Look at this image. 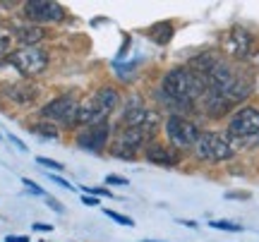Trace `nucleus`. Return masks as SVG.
<instances>
[{
    "instance_id": "1",
    "label": "nucleus",
    "mask_w": 259,
    "mask_h": 242,
    "mask_svg": "<svg viewBox=\"0 0 259 242\" xmlns=\"http://www.w3.org/2000/svg\"><path fill=\"white\" fill-rule=\"evenodd\" d=\"M206 91V77L192 67H173L163 75L158 96L163 103L178 106V111H190Z\"/></svg>"
},
{
    "instance_id": "2",
    "label": "nucleus",
    "mask_w": 259,
    "mask_h": 242,
    "mask_svg": "<svg viewBox=\"0 0 259 242\" xmlns=\"http://www.w3.org/2000/svg\"><path fill=\"white\" fill-rule=\"evenodd\" d=\"M226 139L235 151L259 147V108L245 106L233 113L226 125Z\"/></svg>"
},
{
    "instance_id": "3",
    "label": "nucleus",
    "mask_w": 259,
    "mask_h": 242,
    "mask_svg": "<svg viewBox=\"0 0 259 242\" xmlns=\"http://www.w3.org/2000/svg\"><path fill=\"white\" fill-rule=\"evenodd\" d=\"M120 106V93L113 86H101L96 89L94 96L87 103L79 106V113H77V127H96V125H103L108 122L111 113Z\"/></svg>"
},
{
    "instance_id": "4",
    "label": "nucleus",
    "mask_w": 259,
    "mask_h": 242,
    "mask_svg": "<svg viewBox=\"0 0 259 242\" xmlns=\"http://www.w3.org/2000/svg\"><path fill=\"white\" fill-rule=\"evenodd\" d=\"M156 137V130L149 127H115V139L111 144V154L122 161H132L139 149H147Z\"/></svg>"
},
{
    "instance_id": "5",
    "label": "nucleus",
    "mask_w": 259,
    "mask_h": 242,
    "mask_svg": "<svg viewBox=\"0 0 259 242\" xmlns=\"http://www.w3.org/2000/svg\"><path fill=\"white\" fill-rule=\"evenodd\" d=\"M8 63L15 67L24 79H31V77H38L46 72L48 53L41 46H24V48L12 51L8 58Z\"/></svg>"
},
{
    "instance_id": "6",
    "label": "nucleus",
    "mask_w": 259,
    "mask_h": 242,
    "mask_svg": "<svg viewBox=\"0 0 259 242\" xmlns=\"http://www.w3.org/2000/svg\"><path fill=\"white\" fill-rule=\"evenodd\" d=\"M79 106L82 103L77 101L74 93H60L56 99L41 108V118L48 122H58L60 127H77V113H79Z\"/></svg>"
},
{
    "instance_id": "7",
    "label": "nucleus",
    "mask_w": 259,
    "mask_h": 242,
    "mask_svg": "<svg viewBox=\"0 0 259 242\" xmlns=\"http://www.w3.org/2000/svg\"><path fill=\"white\" fill-rule=\"evenodd\" d=\"M192 151L199 161H209V163H223L235 156V149L228 144L226 134L219 132H202Z\"/></svg>"
},
{
    "instance_id": "8",
    "label": "nucleus",
    "mask_w": 259,
    "mask_h": 242,
    "mask_svg": "<svg viewBox=\"0 0 259 242\" xmlns=\"http://www.w3.org/2000/svg\"><path fill=\"white\" fill-rule=\"evenodd\" d=\"M163 132H166L168 141L173 149H194V144L199 139L202 130L194 125L192 120H187L185 115H170L163 125Z\"/></svg>"
},
{
    "instance_id": "9",
    "label": "nucleus",
    "mask_w": 259,
    "mask_h": 242,
    "mask_svg": "<svg viewBox=\"0 0 259 242\" xmlns=\"http://www.w3.org/2000/svg\"><path fill=\"white\" fill-rule=\"evenodd\" d=\"M22 12L29 19V24H36V27L58 24L65 19V8L58 3H51V0H29L22 5Z\"/></svg>"
},
{
    "instance_id": "10",
    "label": "nucleus",
    "mask_w": 259,
    "mask_h": 242,
    "mask_svg": "<svg viewBox=\"0 0 259 242\" xmlns=\"http://www.w3.org/2000/svg\"><path fill=\"white\" fill-rule=\"evenodd\" d=\"M161 118L154 108H147L142 99H132L127 103V108H122V118L118 122V127H149V130H156Z\"/></svg>"
},
{
    "instance_id": "11",
    "label": "nucleus",
    "mask_w": 259,
    "mask_h": 242,
    "mask_svg": "<svg viewBox=\"0 0 259 242\" xmlns=\"http://www.w3.org/2000/svg\"><path fill=\"white\" fill-rule=\"evenodd\" d=\"M221 48L223 53L233 60H247L250 53L254 51V36H252L247 29L242 27H233L223 34V41H221Z\"/></svg>"
},
{
    "instance_id": "12",
    "label": "nucleus",
    "mask_w": 259,
    "mask_h": 242,
    "mask_svg": "<svg viewBox=\"0 0 259 242\" xmlns=\"http://www.w3.org/2000/svg\"><path fill=\"white\" fill-rule=\"evenodd\" d=\"M108 137H111V122H103L96 127H87L77 134V144L82 149L89 151H103L108 147Z\"/></svg>"
},
{
    "instance_id": "13",
    "label": "nucleus",
    "mask_w": 259,
    "mask_h": 242,
    "mask_svg": "<svg viewBox=\"0 0 259 242\" xmlns=\"http://www.w3.org/2000/svg\"><path fill=\"white\" fill-rule=\"evenodd\" d=\"M3 93H5L12 103H17V106H22V108H29V106L36 103L41 89H38L36 84H31V82L24 79V82H17V84H8V86L3 89Z\"/></svg>"
},
{
    "instance_id": "14",
    "label": "nucleus",
    "mask_w": 259,
    "mask_h": 242,
    "mask_svg": "<svg viewBox=\"0 0 259 242\" xmlns=\"http://www.w3.org/2000/svg\"><path fill=\"white\" fill-rule=\"evenodd\" d=\"M144 159L154 166H163V168H173L180 163V151L168 147V144H161V141H151L147 149H144Z\"/></svg>"
},
{
    "instance_id": "15",
    "label": "nucleus",
    "mask_w": 259,
    "mask_h": 242,
    "mask_svg": "<svg viewBox=\"0 0 259 242\" xmlns=\"http://www.w3.org/2000/svg\"><path fill=\"white\" fill-rule=\"evenodd\" d=\"M199 103H202V111L209 115V118H223L226 113L231 111L233 106L226 99H223L221 93H216L213 89H209L206 86V91H204V96L199 99Z\"/></svg>"
},
{
    "instance_id": "16",
    "label": "nucleus",
    "mask_w": 259,
    "mask_h": 242,
    "mask_svg": "<svg viewBox=\"0 0 259 242\" xmlns=\"http://www.w3.org/2000/svg\"><path fill=\"white\" fill-rule=\"evenodd\" d=\"M15 38L22 43V48L38 46L46 38V31H44V27H36V24H22V27L15 29Z\"/></svg>"
},
{
    "instance_id": "17",
    "label": "nucleus",
    "mask_w": 259,
    "mask_h": 242,
    "mask_svg": "<svg viewBox=\"0 0 259 242\" xmlns=\"http://www.w3.org/2000/svg\"><path fill=\"white\" fill-rule=\"evenodd\" d=\"M151 41H156L158 46H166L168 41L173 38V22H158L147 31Z\"/></svg>"
},
{
    "instance_id": "18",
    "label": "nucleus",
    "mask_w": 259,
    "mask_h": 242,
    "mask_svg": "<svg viewBox=\"0 0 259 242\" xmlns=\"http://www.w3.org/2000/svg\"><path fill=\"white\" fill-rule=\"evenodd\" d=\"M12 41H15V31H8V29L0 27V60H3V58H10V53H12Z\"/></svg>"
},
{
    "instance_id": "19",
    "label": "nucleus",
    "mask_w": 259,
    "mask_h": 242,
    "mask_svg": "<svg viewBox=\"0 0 259 242\" xmlns=\"http://www.w3.org/2000/svg\"><path fill=\"white\" fill-rule=\"evenodd\" d=\"M31 130L36 132L38 137H44V139H58V130L53 127V122H38Z\"/></svg>"
},
{
    "instance_id": "20",
    "label": "nucleus",
    "mask_w": 259,
    "mask_h": 242,
    "mask_svg": "<svg viewBox=\"0 0 259 242\" xmlns=\"http://www.w3.org/2000/svg\"><path fill=\"white\" fill-rule=\"evenodd\" d=\"M103 214L108 216V218H111V221H115V223H120V225H130V228H132V225H135V221H132V218H130V216L120 214V211H113V209H106V211H103Z\"/></svg>"
},
{
    "instance_id": "21",
    "label": "nucleus",
    "mask_w": 259,
    "mask_h": 242,
    "mask_svg": "<svg viewBox=\"0 0 259 242\" xmlns=\"http://www.w3.org/2000/svg\"><path fill=\"white\" fill-rule=\"evenodd\" d=\"M211 228H216V230H226V233H240L242 225L238 223H231V221H211Z\"/></svg>"
},
{
    "instance_id": "22",
    "label": "nucleus",
    "mask_w": 259,
    "mask_h": 242,
    "mask_svg": "<svg viewBox=\"0 0 259 242\" xmlns=\"http://www.w3.org/2000/svg\"><path fill=\"white\" fill-rule=\"evenodd\" d=\"M36 163L38 166H44V168H48V170H63V163H58V161H53V159H46V156H38L36 159Z\"/></svg>"
},
{
    "instance_id": "23",
    "label": "nucleus",
    "mask_w": 259,
    "mask_h": 242,
    "mask_svg": "<svg viewBox=\"0 0 259 242\" xmlns=\"http://www.w3.org/2000/svg\"><path fill=\"white\" fill-rule=\"evenodd\" d=\"M84 195H89V197H111V189H106V187H84L82 189Z\"/></svg>"
},
{
    "instance_id": "24",
    "label": "nucleus",
    "mask_w": 259,
    "mask_h": 242,
    "mask_svg": "<svg viewBox=\"0 0 259 242\" xmlns=\"http://www.w3.org/2000/svg\"><path fill=\"white\" fill-rule=\"evenodd\" d=\"M22 185L27 187L29 192H34V195H41V197H46V195H44V189H41V187H38L36 182H34V180H29V177H22Z\"/></svg>"
},
{
    "instance_id": "25",
    "label": "nucleus",
    "mask_w": 259,
    "mask_h": 242,
    "mask_svg": "<svg viewBox=\"0 0 259 242\" xmlns=\"http://www.w3.org/2000/svg\"><path fill=\"white\" fill-rule=\"evenodd\" d=\"M106 185H120V187H125V185H130V182H127V177H120V175H106Z\"/></svg>"
},
{
    "instance_id": "26",
    "label": "nucleus",
    "mask_w": 259,
    "mask_h": 242,
    "mask_svg": "<svg viewBox=\"0 0 259 242\" xmlns=\"http://www.w3.org/2000/svg\"><path fill=\"white\" fill-rule=\"evenodd\" d=\"M46 204L53 209V211H58V214H65V206L58 202V199H53V197H46Z\"/></svg>"
},
{
    "instance_id": "27",
    "label": "nucleus",
    "mask_w": 259,
    "mask_h": 242,
    "mask_svg": "<svg viewBox=\"0 0 259 242\" xmlns=\"http://www.w3.org/2000/svg\"><path fill=\"white\" fill-rule=\"evenodd\" d=\"M245 63H247V65H252L254 70H259V48H254V51H252L250 58H247Z\"/></svg>"
},
{
    "instance_id": "28",
    "label": "nucleus",
    "mask_w": 259,
    "mask_h": 242,
    "mask_svg": "<svg viewBox=\"0 0 259 242\" xmlns=\"http://www.w3.org/2000/svg\"><path fill=\"white\" fill-rule=\"evenodd\" d=\"M48 177L56 182V185H60V187H65V189H72V185L67 182V180H63V177H58V175H53V173H48Z\"/></svg>"
},
{
    "instance_id": "29",
    "label": "nucleus",
    "mask_w": 259,
    "mask_h": 242,
    "mask_svg": "<svg viewBox=\"0 0 259 242\" xmlns=\"http://www.w3.org/2000/svg\"><path fill=\"white\" fill-rule=\"evenodd\" d=\"M31 228H34L36 233H51V230H53L51 223H31Z\"/></svg>"
},
{
    "instance_id": "30",
    "label": "nucleus",
    "mask_w": 259,
    "mask_h": 242,
    "mask_svg": "<svg viewBox=\"0 0 259 242\" xmlns=\"http://www.w3.org/2000/svg\"><path fill=\"white\" fill-rule=\"evenodd\" d=\"M228 199H250V192H226Z\"/></svg>"
},
{
    "instance_id": "31",
    "label": "nucleus",
    "mask_w": 259,
    "mask_h": 242,
    "mask_svg": "<svg viewBox=\"0 0 259 242\" xmlns=\"http://www.w3.org/2000/svg\"><path fill=\"white\" fill-rule=\"evenodd\" d=\"M5 242H31V240H29L27 235H8Z\"/></svg>"
},
{
    "instance_id": "32",
    "label": "nucleus",
    "mask_w": 259,
    "mask_h": 242,
    "mask_svg": "<svg viewBox=\"0 0 259 242\" xmlns=\"http://www.w3.org/2000/svg\"><path fill=\"white\" fill-rule=\"evenodd\" d=\"M82 204L84 206H96L99 199H96V197H89V195H82Z\"/></svg>"
},
{
    "instance_id": "33",
    "label": "nucleus",
    "mask_w": 259,
    "mask_h": 242,
    "mask_svg": "<svg viewBox=\"0 0 259 242\" xmlns=\"http://www.w3.org/2000/svg\"><path fill=\"white\" fill-rule=\"evenodd\" d=\"M10 141H12V144H15V147H17L19 151H27V147H24V141H22V139H17L15 134H10Z\"/></svg>"
},
{
    "instance_id": "34",
    "label": "nucleus",
    "mask_w": 259,
    "mask_h": 242,
    "mask_svg": "<svg viewBox=\"0 0 259 242\" xmlns=\"http://www.w3.org/2000/svg\"><path fill=\"white\" fill-rule=\"evenodd\" d=\"M180 223L187 225V228H197V223H194V221H180Z\"/></svg>"
},
{
    "instance_id": "35",
    "label": "nucleus",
    "mask_w": 259,
    "mask_h": 242,
    "mask_svg": "<svg viewBox=\"0 0 259 242\" xmlns=\"http://www.w3.org/2000/svg\"><path fill=\"white\" fill-rule=\"evenodd\" d=\"M144 242H156V240H144Z\"/></svg>"
}]
</instances>
